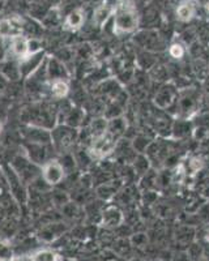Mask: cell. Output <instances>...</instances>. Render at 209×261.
<instances>
[{
    "label": "cell",
    "mask_w": 209,
    "mask_h": 261,
    "mask_svg": "<svg viewBox=\"0 0 209 261\" xmlns=\"http://www.w3.org/2000/svg\"><path fill=\"white\" fill-rule=\"evenodd\" d=\"M11 53L12 57L17 60L24 59L29 55V38L21 36H16L11 38Z\"/></svg>",
    "instance_id": "cell-12"
},
{
    "label": "cell",
    "mask_w": 209,
    "mask_h": 261,
    "mask_svg": "<svg viewBox=\"0 0 209 261\" xmlns=\"http://www.w3.org/2000/svg\"><path fill=\"white\" fill-rule=\"evenodd\" d=\"M196 7L192 2H182L176 8V18L182 22H188L195 17Z\"/></svg>",
    "instance_id": "cell-17"
},
{
    "label": "cell",
    "mask_w": 209,
    "mask_h": 261,
    "mask_svg": "<svg viewBox=\"0 0 209 261\" xmlns=\"http://www.w3.org/2000/svg\"><path fill=\"white\" fill-rule=\"evenodd\" d=\"M123 222V214L117 206H108L102 213V223L106 227H117Z\"/></svg>",
    "instance_id": "cell-15"
},
{
    "label": "cell",
    "mask_w": 209,
    "mask_h": 261,
    "mask_svg": "<svg viewBox=\"0 0 209 261\" xmlns=\"http://www.w3.org/2000/svg\"><path fill=\"white\" fill-rule=\"evenodd\" d=\"M48 93L53 99L62 101L69 94V84L67 80H54L50 81L48 85Z\"/></svg>",
    "instance_id": "cell-14"
},
{
    "label": "cell",
    "mask_w": 209,
    "mask_h": 261,
    "mask_svg": "<svg viewBox=\"0 0 209 261\" xmlns=\"http://www.w3.org/2000/svg\"><path fill=\"white\" fill-rule=\"evenodd\" d=\"M50 196H51V202H53L55 206H60V208H63V206H64L69 200H71L68 193L64 192L63 190H58V188L57 190H51Z\"/></svg>",
    "instance_id": "cell-20"
},
{
    "label": "cell",
    "mask_w": 209,
    "mask_h": 261,
    "mask_svg": "<svg viewBox=\"0 0 209 261\" xmlns=\"http://www.w3.org/2000/svg\"><path fill=\"white\" fill-rule=\"evenodd\" d=\"M22 150L25 151V155L29 158L32 162L37 163L39 166L45 165L47 161L53 158V153H54V148L53 144H32V143H24L22 145Z\"/></svg>",
    "instance_id": "cell-8"
},
{
    "label": "cell",
    "mask_w": 209,
    "mask_h": 261,
    "mask_svg": "<svg viewBox=\"0 0 209 261\" xmlns=\"http://www.w3.org/2000/svg\"><path fill=\"white\" fill-rule=\"evenodd\" d=\"M76 141H79L77 128L69 127L67 124H57L51 129V144L58 154L71 150Z\"/></svg>",
    "instance_id": "cell-2"
},
{
    "label": "cell",
    "mask_w": 209,
    "mask_h": 261,
    "mask_svg": "<svg viewBox=\"0 0 209 261\" xmlns=\"http://www.w3.org/2000/svg\"><path fill=\"white\" fill-rule=\"evenodd\" d=\"M2 172H3V178L8 186L9 195L12 196V199L17 204H28V193H29L28 186L21 180V178L16 174L11 165L3 166Z\"/></svg>",
    "instance_id": "cell-4"
},
{
    "label": "cell",
    "mask_w": 209,
    "mask_h": 261,
    "mask_svg": "<svg viewBox=\"0 0 209 261\" xmlns=\"http://www.w3.org/2000/svg\"><path fill=\"white\" fill-rule=\"evenodd\" d=\"M46 68H47V76L48 80H68L69 71L67 68V65L63 62H60L57 58H47L46 62Z\"/></svg>",
    "instance_id": "cell-11"
},
{
    "label": "cell",
    "mask_w": 209,
    "mask_h": 261,
    "mask_svg": "<svg viewBox=\"0 0 209 261\" xmlns=\"http://www.w3.org/2000/svg\"><path fill=\"white\" fill-rule=\"evenodd\" d=\"M206 241H208V243H209V232H208V235H206Z\"/></svg>",
    "instance_id": "cell-29"
},
{
    "label": "cell",
    "mask_w": 209,
    "mask_h": 261,
    "mask_svg": "<svg viewBox=\"0 0 209 261\" xmlns=\"http://www.w3.org/2000/svg\"><path fill=\"white\" fill-rule=\"evenodd\" d=\"M21 137L25 143L32 144H51V130L37 125H25L21 129Z\"/></svg>",
    "instance_id": "cell-9"
},
{
    "label": "cell",
    "mask_w": 209,
    "mask_h": 261,
    "mask_svg": "<svg viewBox=\"0 0 209 261\" xmlns=\"http://www.w3.org/2000/svg\"><path fill=\"white\" fill-rule=\"evenodd\" d=\"M58 114H59V106H57L54 102L42 99V101L32 102L29 106L24 107L20 118L28 125H37L51 130L58 124Z\"/></svg>",
    "instance_id": "cell-1"
},
{
    "label": "cell",
    "mask_w": 209,
    "mask_h": 261,
    "mask_svg": "<svg viewBox=\"0 0 209 261\" xmlns=\"http://www.w3.org/2000/svg\"><path fill=\"white\" fill-rule=\"evenodd\" d=\"M117 143L118 137L114 136L113 134H110L108 130L106 134L92 139L88 151H89V154L92 158H104L110 155L115 150Z\"/></svg>",
    "instance_id": "cell-6"
},
{
    "label": "cell",
    "mask_w": 209,
    "mask_h": 261,
    "mask_svg": "<svg viewBox=\"0 0 209 261\" xmlns=\"http://www.w3.org/2000/svg\"><path fill=\"white\" fill-rule=\"evenodd\" d=\"M0 74L6 79L7 81L11 83H17L22 76H21L20 71V62L15 59H8L2 64L0 68Z\"/></svg>",
    "instance_id": "cell-13"
},
{
    "label": "cell",
    "mask_w": 209,
    "mask_h": 261,
    "mask_svg": "<svg viewBox=\"0 0 209 261\" xmlns=\"http://www.w3.org/2000/svg\"><path fill=\"white\" fill-rule=\"evenodd\" d=\"M11 167L15 170V172L21 178V180L24 181L27 186L30 183H33L36 179L41 176V166L37 163L32 162L29 158L25 154H17L12 158V161L9 162Z\"/></svg>",
    "instance_id": "cell-3"
},
{
    "label": "cell",
    "mask_w": 209,
    "mask_h": 261,
    "mask_svg": "<svg viewBox=\"0 0 209 261\" xmlns=\"http://www.w3.org/2000/svg\"><path fill=\"white\" fill-rule=\"evenodd\" d=\"M111 13H113V8L108 4H102V6L97 7L94 9V13H93V22L97 25V27H102V25L108 21V18L110 17Z\"/></svg>",
    "instance_id": "cell-19"
},
{
    "label": "cell",
    "mask_w": 209,
    "mask_h": 261,
    "mask_svg": "<svg viewBox=\"0 0 209 261\" xmlns=\"http://www.w3.org/2000/svg\"><path fill=\"white\" fill-rule=\"evenodd\" d=\"M205 9H206V12L209 13V2H208V3H206V6H205Z\"/></svg>",
    "instance_id": "cell-28"
},
{
    "label": "cell",
    "mask_w": 209,
    "mask_h": 261,
    "mask_svg": "<svg viewBox=\"0 0 209 261\" xmlns=\"http://www.w3.org/2000/svg\"><path fill=\"white\" fill-rule=\"evenodd\" d=\"M7 86H8V81H7L6 79L0 74V95L3 94V93H6Z\"/></svg>",
    "instance_id": "cell-25"
},
{
    "label": "cell",
    "mask_w": 209,
    "mask_h": 261,
    "mask_svg": "<svg viewBox=\"0 0 209 261\" xmlns=\"http://www.w3.org/2000/svg\"><path fill=\"white\" fill-rule=\"evenodd\" d=\"M186 50L180 43H173V45L169 47V55H170L173 59L180 60L183 57H185Z\"/></svg>",
    "instance_id": "cell-23"
},
{
    "label": "cell",
    "mask_w": 209,
    "mask_h": 261,
    "mask_svg": "<svg viewBox=\"0 0 209 261\" xmlns=\"http://www.w3.org/2000/svg\"><path fill=\"white\" fill-rule=\"evenodd\" d=\"M12 261H33V257L32 256H18V257H15Z\"/></svg>",
    "instance_id": "cell-26"
},
{
    "label": "cell",
    "mask_w": 209,
    "mask_h": 261,
    "mask_svg": "<svg viewBox=\"0 0 209 261\" xmlns=\"http://www.w3.org/2000/svg\"><path fill=\"white\" fill-rule=\"evenodd\" d=\"M117 190L113 188V186L109 183H102L98 188H97V196L102 200H109L115 195Z\"/></svg>",
    "instance_id": "cell-21"
},
{
    "label": "cell",
    "mask_w": 209,
    "mask_h": 261,
    "mask_svg": "<svg viewBox=\"0 0 209 261\" xmlns=\"http://www.w3.org/2000/svg\"><path fill=\"white\" fill-rule=\"evenodd\" d=\"M41 178L50 186V187H57L66 179V171L63 169L62 163L59 160L51 158L50 161L41 166Z\"/></svg>",
    "instance_id": "cell-7"
},
{
    "label": "cell",
    "mask_w": 209,
    "mask_h": 261,
    "mask_svg": "<svg viewBox=\"0 0 209 261\" xmlns=\"http://www.w3.org/2000/svg\"><path fill=\"white\" fill-rule=\"evenodd\" d=\"M2 175H3V172H0V179H2Z\"/></svg>",
    "instance_id": "cell-30"
},
{
    "label": "cell",
    "mask_w": 209,
    "mask_h": 261,
    "mask_svg": "<svg viewBox=\"0 0 209 261\" xmlns=\"http://www.w3.org/2000/svg\"><path fill=\"white\" fill-rule=\"evenodd\" d=\"M84 22H85V12H84L83 9L76 8L68 13L66 22H64V27L69 30H77L83 27Z\"/></svg>",
    "instance_id": "cell-16"
},
{
    "label": "cell",
    "mask_w": 209,
    "mask_h": 261,
    "mask_svg": "<svg viewBox=\"0 0 209 261\" xmlns=\"http://www.w3.org/2000/svg\"><path fill=\"white\" fill-rule=\"evenodd\" d=\"M46 54L43 51H38V53L29 54L28 57H25L24 59L18 60L20 62V71L21 76L22 77H29L30 74L36 72L37 69L43 64V62L46 60Z\"/></svg>",
    "instance_id": "cell-10"
},
{
    "label": "cell",
    "mask_w": 209,
    "mask_h": 261,
    "mask_svg": "<svg viewBox=\"0 0 209 261\" xmlns=\"http://www.w3.org/2000/svg\"><path fill=\"white\" fill-rule=\"evenodd\" d=\"M139 24V17L134 7L120 6L114 17V32L117 34L134 32Z\"/></svg>",
    "instance_id": "cell-5"
},
{
    "label": "cell",
    "mask_w": 209,
    "mask_h": 261,
    "mask_svg": "<svg viewBox=\"0 0 209 261\" xmlns=\"http://www.w3.org/2000/svg\"><path fill=\"white\" fill-rule=\"evenodd\" d=\"M108 125L109 120L106 118H96L90 122L88 132H89L90 137L94 139V137H98L101 136V135L106 134V132H108Z\"/></svg>",
    "instance_id": "cell-18"
},
{
    "label": "cell",
    "mask_w": 209,
    "mask_h": 261,
    "mask_svg": "<svg viewBox=\"0 0 209 261\" xmlns=\"http://www.w3.org/2000/svg\"><path fill=\"white\" fill-rule=\"evenodd\" d=\"M32 257H33V261H58V255L51 249H41Z\"/></svg>",
    "instance_id": "cell-22"
},
{
    "label": "cell",
    "mask_w": 209,
    "mask_h": 261,
    "mask_svg": "<svg viewBox=\"0 0 209 261\" xmlns=\"http://www.w3.org/2000/svg\"><path fill=\"white\" fill-rule=\"evenodd\" d=\"M11 255V251H9L8 247L6 244L0 243V258H8Z\"/></svg>",
    "instance_id": "cell-24"
},
{
    "label": "cell",
    "mask_w": 209,
    "mask_h": 261,
    "mask_svg": "<svg viewBox=\"0 0 209 261\" xmlns=\"http://www.w3.org/2000/svg\"><path fill=\"white\" fill-rule=\"evenodd\" d=\"M4 130V124H3V120L0 119V135H2V132Z\"/></svg>",
    "instance_id": "cell-27"
}]
</instances>
